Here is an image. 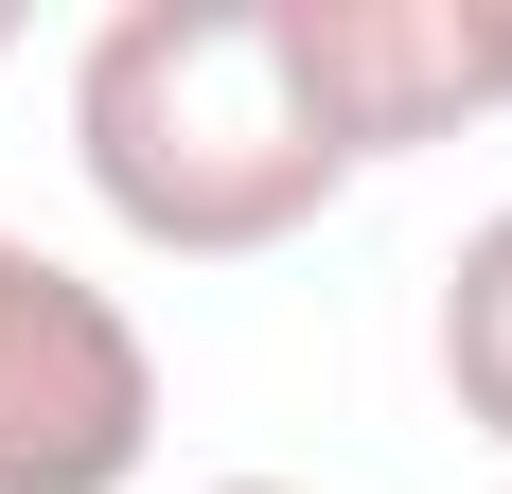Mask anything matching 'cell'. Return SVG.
Returning <instances> with one entry per match:
<instances>
[{
  "label": "cell",
  "mask_w": 512,
  "mask_h": 494,
  "mask_svg": "<svg viewBox=\"0 0 512 494\" xmlns=\"http://www.w3.org/2000/svg\"><path fill=\"white\" fill-rule=\"evenodd\" d=\"M71 159H89L106 230L159 247V265L301 247L354 195V142L283 36V0H124L71 53Z\"/></svg>",
  "instance_id": "obj_1"
},
{
  "label": "cell",
  "mask_w": 512,
  "mask_h": 494,
  "mask_svg": "<svg viewBox=\"0 0 512 494\" xmlns=\"http://www.w3.org/2000/svg\"><path fill=\"white\" fill-rule=\"evenodd\" d=\"M142 459H159L142 318L36 230H0V494H142Z\"/></svg>",
  "instance_id": "obj_2"
},
{
  "label": "cell",
  "mask_w": 512,
  "mask_h": 494,
  "mask_svg": "<svg viewBox=\"0 0 512 494\" xmlns=\"http://www.w3.org/2000/svg\"><path fill=\"white\" fill-rule=\"evenodd\" d=\"M283 36H301V71H318V106H336L354 177L512 106V0H283Z\"/></svg>",
  "instance_id": "obj_3"
},
{
  "label": "cell",
  "mask_w": 512,
  "mask_h": 494,
  "mask_svg": "<svg viewBox=\"0 0 512 494\" xmlns=\"http://www.w3.org/2000/svg\"><path fill=\"white\" fill-rule=\"evenodd\" d=\"M442 389H460L477 442H512V212H477L460 265H442Z\"/></svg>",
  "instance_id": "obj_4"
},
{
  "label": "cell",
  "mask_w": 512,
  "mask_h": 494,
  "mask_svg": "<svg viewBox=\"0 0 512 494\" xmlns=\"http://www.w3.org/2000/svg\"><path fill=\"white\" fill-rule=\"evenodd\" d=\"M212 494H301V477H212Z\"/></svg>",
  "instance_id": "obj_5"
},
{
  "label": "cell",
  "mask_w": 512,
  "mask_h": 494,
  "mask_svg": "<svg viewBox=\"0 0 512 494\" xmlns=\"http://www.w3.org/2000/svg\"><path fill=\"white\" fill-rule=\"evenodd\" d=\"M0 53H18V18H0Z\"/></svg>",
  "instance_id": "obj_6"
}]
</instances>
